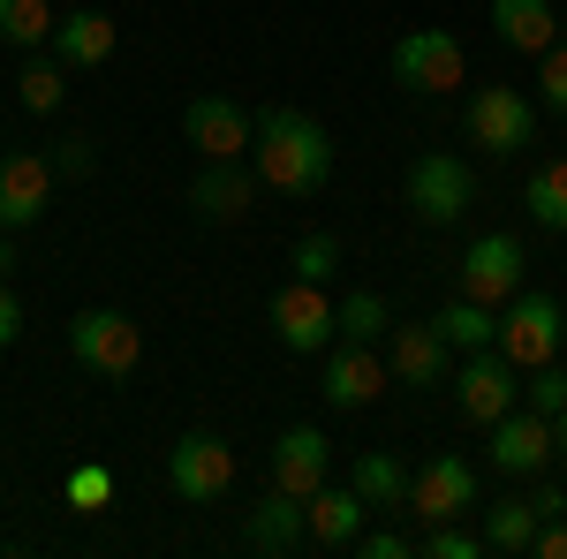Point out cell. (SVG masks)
Listing matches in <instances>:
<instances>
[{"label":"cell","mask_w":567,"mask_h":559,"mask_svg":"<svg viewBox=\"0 0 567 559\" xmlns=\"http://www.w3.org/2000/svg\"><path fill=\"white\" fill-rule=\"evenodd\" d=\"M492 31L515 53H545V45H560V15H553V0H492Z\"/></svg>","instance_id":"cell-22"},{"label":"cell","mask_w":567,"mask_h":559,"mask_svg":"<svg viewBox=\"0 0 567 559\" xmlns=\"http://www.w3.org/2000/svg\"><path fill=\"white\" fill-rule=\"evenodd\" d=\"M167 484H175L189 507H213L227 499V484H235V446L219 438V431H189L167 446Z\"/></svg>","instance_id":"cell-4"},{"label":"cell","mask_w":567,"mask_h":559,"mask_svg":"<svg viewBox=\"0 0 567 559\" xmlns=\"http://www.w3.org/2000/svg\"><path fill=\"white\" fill-rule=\"evenodd\" d=\"M53 0H0V39L16 45V53H39V45H53Z\"/></svg>","instance_id":"cell-25"},{"label":"cell","mask_w":567,"mask_h":559,"mask_svg":"<svg viewBox=\"0 0 567 559\" xmlns=\"http://www.w3.org/2000/svg\"><path fill=\"white\" fill-rule=\"evenodd\" d=\"M288 265H296V280H318V288H326V280L341 272V242H333V235H303Z\"/></svg>","instance_id":"cell-31"},{"label":"cell","mask_w":567,"mask_h":559,"mask_svg":"<svg viewBox=\"0 0 567 559\" xmlns=\"http://www.w3.org/2000/svg\"><path fill=\"white\" fill-rule=\"evenodd\" d=\"M386 371H393V386H446V333L439 325H393Z\"/></svg>","instance_id":"cell-18"},{"label":"cell","mask_w":567,"mask_h":559,"mask_svg":"<svg viewBox=\"0 0 567 559\" xmlns=\"http://www.w3.org/2000/svg\"><path fill=\"white\" fill-rule=\"evenodd\" d=\"M326 431L318 424H288L280 438H272V491H296V499H310L318 484H326Z\"/></svg>","instance_id":"cell-16"},{"label":"cell","mask_w":567,"mask_h":559,"mask_svg":"<svg viewBox=\"0 0 567 559\" xmlns=\"http://www.w3.org/2000/svg\"><path fill=\"white\" fill-rule=\"evenodd\" d=\"M523 408H537V416H567V371L560 363H537V379L523 386Z\"/></svg>","instance_id":"cell-32"},{"label":"cell","mask_w":567,"mask_h":559,"mask_svg":"<svg viewBox=\"0 0 567 559\" xmlns=\"http://www.w3.org/2000/svg\"><path fill=\"white\" fill-rule=\"evenodd\" d=\"M114 15H99V8H76V15H61L53 23V61L61 69H99L106 53H114Z\"/></svg>","instance_id":"cell-20"},{"label":"cell","mask_w":567,"mask_h":559,"mask_svg":"<svg viewBox=\"0 0 567 559\" xmlns=\"http://www.w3.org/2000/svg\"><path fill=\"white\" fill-rule=\"evenodd\" d=\"M53 182H61V174H53L45 152H8V159H0V227H8V235L39 227Z\"/></svg>","instance_id":"cell-11"},{"label":"cell","mask_w":567,"mask_h":559,"mask_svg":"<svg viewBox=\"0 0 567 559\" xmlns=\"http://www.w3.org/2000/svg\"><path fill=\"white\" fill-rule=\"evenodd\" d=\"M61 491H69V507H76V515H106V507H114V469L84 462V469H69Z\"/></svg>","instance_id":"cell-30"},{"label":"cell","mask_w":567,"mask_h":559,"mask_svg":"<svg viewBox=\"0 0 567 559\" xmlns=\"http://www.w3.org/2000/svg\"><path fill=\"white\" fill-rule=\"evenodd\" d=\"M470 197H477V182H470V167L454 152H424L409 167V205H416L424 227H454V219L470 213Z\"/></svg>","instance_id":"cell-8"},{"label":"cell","mask_w":567,"mask_h":559,"mask_svg":"<svg viewBox=\"0 0 567 559\" xmlns=\"http://www.w3.org/2000/svg\"><path fill=\"white\" fill-rule=\"evenodd\" d=\"M61 61H53V53H23V69H16V99H23V106H31V114H53V106H61Z\"/></svg>","instance_id":"cell-29"},{"label":"cell","mask_w":567,"mask_h":559,"mask_svg":"<svg viewBox=\"0 0 567 559\" xmlns=\"http://www.w3.org/2000/svg\"><path fill=\"white\" fill-rule=\"evenodd\" d=\"M553 454H567V416H553Z\"/></svg>","instance_id":"cell-41"},{"label":"cell","mask_w":567,"mask_h":559,"mask_svg":"<svg viewBox=\"0 0 567 559\" xmlns=\"http://www.w3.org/2000/svg\"><path fill=\"white\" fill-rule=\"evenodd\" d=\"M432 325L446 333V348H499V318H492V302H477V296H454Z\"/></svg>","instance_id":"cell-24"},{"label":"cell","mask_w":567,"mask_h":559,"mask_svg":"<svg viewBox=\"0 0 567 559\" xmlns=\"http://www.w3.org/2000/svg\"><path fill=\"white\" fill-rule=\"evenodd\" d=\"M537 559H567V515H553V521H537V545H529Z\"/></svg>","instance_id":"cell-37"},{"label":"cell","mask_w":567,"mask_h":559,"mask_svg":"<svg viewBox=\"0 0 567 559\" xmlns=\"http://www.w3.org/2000/svg\"><path fill=\"white\" fill-rule=\"evenodd\" d=\"M272 333H280L288 355H326V341H341L326 288H318V280H288V288L272 296Z\"/></svg>","instance_id":"cell-7"},{"label":"cell","mask_w":567,"mask_h":559,"mask_svg":"<svg viewBox=\"0 0 567 559\" xmlns=\"http://www.w3.org/2000/svg\"><path fill=\"white\" fill-rule=\"evenodd\" d=\"M45 159H53V174H61V182H84V174L99 167V152H91V136H61V144H53Z\"/></svg>","instance_id":"cell-35"},{"label":"cell","mask_w":567,"mask_h":559,"mask_svg":"<svg viewBox=\"0 0 567 559\" xmlns=\"http://www.w3.org/2000/svg\"><path fill=\"white\" fill-rule=\"evenodd\" d=\"M69 355H76L84 371H99V379H130L136 363H144V325L122 318V310H76Z\"/></svg>","instance_id":"cell-3"},{"label":"cell","mask_w":567,"mask_h":559,"mask_svg":"<svg viewBox=\"0 0 567 559\" xmlns=\"http://www.w3.org/2000/svg\"><path fill=\"white\" fill-rule=\"evenodd\" d=\"M333 325H341V341H363V348H379L386 341V296H371V288H355L341 310H333Z\"/></svg>","instance_id":"cell-28"},{"label":"cell","mask_w":567,"mask_h":559,"mask_svg":"<svg viewBox=\"0 0 567 559\" xmlns=\"http://www.w3.org/2000/svg\"><path fill=\"white\" fill-rule=\"evenodd\" d=\"M349 484L363 491V499H371V507H409V469H401L393 454H363Z\"/></svg>","instance_id":"cell-27"},{"label":"cell","mask_w":567,"mask_h":559,"mask_svg":"<svg viewBox=\"0 0 567 559\" xmlns=\"http://www.w3.org/2000/svg\"><path fill=\"white\" fill-rule=\"evenodd\" d=\"M393 84L454 91L462 84V39H454V31H401V39H393Z\"/></svg>","instance_id":"cell-10"},{"label":"cell","mask_w":567,"mask_h":559,"mask_svg":"<svg viewBox=\"0 0 567 559\" xmlns=\"http://www.w3.org/2000/svg\"><path fill=\"white\" fill-rule=\"evenodd\" d=\"M523 205H529V219H537V227L567 235V159H553V167H537V174H529Z\"/></svg>","instance_id":"cell-26"},{"label":"cell","mask_w":567,"mask_h":559,"mask_svg":"<svg viewBox=\"0 0 567 559\" xmlns=\"http://www.w3.org/2000/svg\"><path fill=\"white\" fill-rule=\"evenodd\" d=\"M250 197H258V167H243V159H205V167H197V182H189L197 219H219V227L250 213Z\"/></svg>","instance_id":"cell-17"},{"label":"cell","mask_w":567,"mask_h":559,"mask_svg":"<svg viewBox=\"0 0 567 559\" xmlns=\"http://www.w3.org/2000/svg\"><path fill=\"white\" fill-rule=\"evenodd\" d=\"M182 136L197 144V159H243L250 136H258V122H250L235 99H189V106H182Z\"/></svg>","instance_id":"cell-14"},{"label":"cell","mask_w":567,"mask_h":559,"mask_svg":"<svg viewBox=\"0 0 567 559\" xmlns=\"http://www.w3.org/2000/svg\"><path fill=\"white\" fill-rule=\"evenodd\" d=\"M529 507L553 521V515H567V491H560V484H537V491H529Z\"/></svg>","instance_id":"cell-39"},{"label":"cell","mask_w":567,"mask_h":559,"mask_svg":"<svg viewBox=\"0 0 567 559\" xmlns=\"http://www.w3.org/2000/svg\"><path fill=\"white\" fill-rule=\"evenodd\" d=\"M492 469L499 476H545L553 462V416H537V408H507L499 424H492Z\"/></svg>","instance_id":"cell-13"},{"label":"cell","mask_w":567,"mask_h":559,"mask_svg":"<svg viewBox=\"0 0 567 559\" xmlns=\"http://www.w3.org/2000/svg\"><path fill=\"white\" fill-rule=\"evenodd\" d=\"M523 242H515V235H477V242H470V258H462V296H477V302H492V310H499V302L507 296H523Z\"/></svg>","instance_id":"cell-12"},{"label":"cell","mask_w":567,"mask_h":559,"mask_svg":"<svg viewBox=\"0 0 567 559\" xmlns=\"http://www.w3.org/2000/svg\"><path fill=\"white\" fill-rule=\"evenodd\" d=\"M250 167L280 197H318L326 174H333V136L318 130L310 114H296V106H265L258 136H250Z\"/></svg>","instance_id":"cell-1"},{"label":"cell","mask_w":567,"mask_h":559,"mask_svg":"<svg viewBox=\"0 0 567 559\" xmlns=\"http://www.w3.org/2000/svg\"><path fill=\"white\" fill-rule=\"evenodd\" d=\"M355 552H363V559H409L416 545H409L401 529H379V537H355Z\"/></svg>","instance_id":"cell-36"},{"label":"cell","mask_w":567,"mask_h":559,"mask_svg":"<svg viewBox=\"0 0 567 559\" xmlns=\"http://www.w3.org/2000/svg\"><path fill=\"white\" fill-rule=\"evenodd\" d=\"M454 408L470 416V424H499L507 408H523V386H515V363L499 355V348H470V363L454 371Z\"/></svg>","instance_id":"cell-6"},{"label":"cell","mask_w":567,"mask_h":559,"mask_svg":"<svg viewBox=\"0 0 567 559\" xmlns=\"http://www.w3.org/2000/svg\"><path fill=\"white\" fill-rule=\"evenodd\" d=\"M537 61H545V69H537V99H545L553 114H567V45H545Z\"/></svg>","instance_id":"cell-34"},{"label":"cell","mask_w":567,"mask_h":559,"mask_svg":"<svg viewBox=\"0 0 567 559\" xmlns=\"http://www.w3.org/2000/svg\"><path fill=\"white\" fill-rule=\"evenodd\" d=\"M8 272H16V235L0 227V280H8Z\"/></svg>","instance_id":"cell-40"},{"label":"cell","mask_w":567,"mask_h":559,"mask_svg":"<svg viewBox=\"0 0 567 559\" xmlns=\"http://www.w3.org/2000/svg\"><path fill=\"white\" fill-rule=\"evenodd\" d=\"M386 355L379 348H363V341H341V348H326V408H371L379 393H386Z\"/></svg>","instance_id":"cell-15"},{"label":"cell","mask_w":567,"mask_h":559,"mask_svg":"<svg viewBox=\"0 0 567 559\" xmlns=\"http://www.w3.org/2000/svg\"><path fill=\"white\" fill-rule=\"evenodd\" d=\"M567 341V318L553 296H507L499 302V355L515 371H537V363H560Z\"/></svg>","instance_id":"cell-2"},{"label":"cell","mask_w":567,"mask_h":559,"mask_svg":"<svg viewBox=\"0 0 567 559\" xmlns=\"http://www.w3.org/2000/svg\"><path fill=\"white\" fill-rule=\"evenodd\" d=\"M250 545L258 552H296V545H310V507L296 491H265L258 515H250Z\"/></svg>","instance_id":"cell-21"},{"label":"cell","mask_w":567,"mask_h":559,"mask_svg":"<svg viewBox=\"0 0 567 559\" xmlns=\"http://www.w3.org/2000/svg\"><path fill=\"white\" fill-rule=\"evenodd\" d=\"M416 552H432V559H484V537H477V529H454V521H432V537H424Z\"/></svg>","instance_id":"cell-33"},{"label":"cell","mask_w":567,"mask_h":559,"mask_svg":"<svg viewBox=\"0 0 567 559\" xmlns=\"http://www.w3.org/2000/svg\"><path fill=\"white\" fill-rule=\"evenodd\" d=\"M303 507H310V545H326V552L355 545V537H363V515H371V499H363L355 484H318Z\"/></svg>","instance_id":"cell-19"},{"label":"cell","mask_w":567,"mask_h":559,"mask_svg":"<svg viewBox=\"0 0 567 559\" xmlns=\"http://www.w3.org/2000/svg\"><path fill=\"white\" fill-rule=\"evenodd\" d=\"M470 144H484L492 159H515L537 144V106H529L515 84H484L470 99Z\"/></svg>","instance_id":"cell-5"},{"label":"cell","mask_w":567,"mask_h":559,"mask_svg":"<svg viewBox=\"0 0 567 559\" xmlns=\"http://www.w3.org/2000/svg\"><path fill=\"white\" fill-rule=\"evenodd\" d=\"M16 333H23V302H16V288L0 280V348L16 341Z\"/></svg>","instance_id":"cell-38"},{"label":"cell","mask_w":567,"mask_h":559,"mask_svg":"<svg viewBox=\"0 0 567 559\" xmlns=\"http://www.w3.org/2000/svg\"><path fill=\"white\" fill-rule=\"evenodd\" d=\"M537 507H529V499H499V507H484V552H529V545H537Z\"/></svg>","instance_id":"cell-23"},{"label":"cell","mask_w":567,"mask_h":559,"mask_svg":"<svg viewBox=\"0 0 567 559\" xmlns=\"http://www.w3.org/2000/svg\"><path fill=\"white\" fill-rule=\"evenodd\" d=\"M470 507H477V469L462 454H432L409 476V515L416 521H462Z\"/></svg>","instance_id":"cell-9"}]
</instances>
